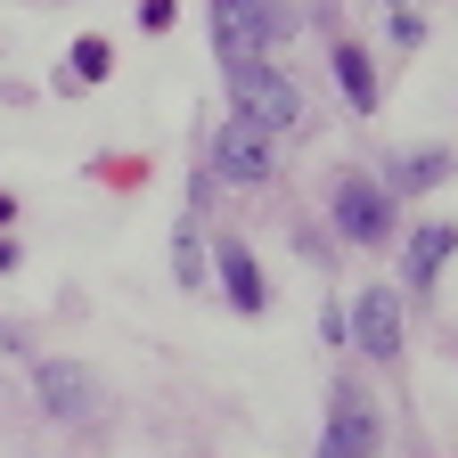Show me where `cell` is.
Masks as SVG:
<instances>
[{
  "label": "cell",
  "instance_id": "cell-1",
  "mask_svg": "<svg viewBox=\"0 0 458 458\" xmlns=\"http://www.w3.org/2000/svg\"><path fill=\"white\" fill-rule=\"evenodd\" d=\"M229 98H238V123H254L262 140L303 123V90L286 82L278 66H238V74H229Z\"/></svg>",
  "mask_w": 458,
  "mask_h": 458
},
{
  "label": "cell",
  "instance_id": "cell-2",
  "mask_svg": "<svg viewBox=\"0 0 458 458\" xmlns=\"http://www.w3.org/2000/svg\"><path fill=\"white\" fill-rule=\"evenodd\" d=\"M213 41H221V66H262V49L278 41V17L262 0H213Z\"/></svg>",
  "mask_w": 458,
  "mask_h": 458
},
{
  "label": "cell",
  "instance_id": "cell-3",
  "mask_svg": "<svg viewBox=\"0 0 458 458\" xmlns=\"http://www.w3.org/2000/svg\"><path fill=\"white\" fill-rule=\"evenodd\" d=\"M327 213H335V229L352 246H385L393 238V189H377V181H344Z\"/></svg>",
  "mask_w": 458,
  "mask_h": 458
},
{
  "label": "cell",
  "instance_id": "cell-4",
  "mask_svg": "<svg viewBox=\"0 0 458 458\" xmlns=\"http://www.w3.org/2000/svg\"><path fill=\"white\" fill-rule=\"evenodd\" d=\"M344 327H352V344L369 360H401V295H393V286L352 295V319H344Z\"/></svg>",
  "mask_w": 458,
  "mask_h": 458
},
{
  "label": "cell",
  "instance_id": "cell-5",
  "mask_svg": "<svg viewBox=\"0 0 458 458\" xmlns=\"http://www.w3.org/2000/svg\"><path fill=\"white\" fill-rule=\"evenodd\" d=\"M213 172H221V181H238V189L270 181V140H262L254 123H238V114H229V131L213 140Z\"/></svg>",
  "mask_w": 458,
  "mask_h": 458
},
{
  "label": "cell",
  "instance_id": "cell-6",
  "mask_svg": "<svg viewBox=\"0 0 458 458\" xmlns=\"http://www.w3.org/2000/svg\"><path fill=\"white\" fill-rule=\"evenodd\" d=\"M33 385H41V410H49L57 426H82V418L98 410V385H90L74 360H41V377H33Z\"/></svg>",
  "mask_w": 458,
  "mask_h": 458
},
{
  "label": "cell",
  "instance_id": "cell-7",
  "mask_svg": "<svg viewBox=\"0 0 458 458\" xmlns=\"http://www.w3.org/2000/svg\"><path fill=\"white\" fill-rule=\"evenodd\" d=\"M377 442H385L377 410H360V393H335V426H327L319 458H377Z\"/></svg>",
  "mask_w": 458,
  "mask_h": 458
},
{
  "label": "cell",
  "instance_id": "cell-8",
  "mask_svg": "<svg viewBox=\"0 0 458 458\" xmlns=\"http://www.w3.org/2000/svg\"><path fill=\"white\" fill-rule=\"evenodd\" d=\"M450 254H458V229H442V221H426V229H410V286H434Z\"/></svg>",
  "mask_w": 458,
  "mask_h": 458
},
{
  "label": "cell",
  "instance_id": "cell-9",
  "mask_svg": "<svg viewBox=\"0 0 458 458\" xmlns=\"http://www.w3.org/2000/svg\"><path fill=\"white\" fill-rule=\"evenodd\" d=\"M221 286H229V303H238L246 319H254V311L270 303V295H262V270H254V254H246L238 238H229V246H221Z\"/></svg>",
  "mask_w": 458,
  "mask_h": 458
},
{
  "label": "cell",
  "instance_id": "cell-10",
  "mask_svg": "<svg viewBox=\"0 0 458 458\" xmlns=\"http://www.w3.org/2000/svg\"><path fill=\"white\" fill-rule=\"evenodd\" d=\"M442 172H450V156H442V148H418V156L393 164V189H434Z\"/></svg>",
  "mask_w": 458,
  "mask_h": 458
},
{
  "label": "cell",
  "instance_id": "cell-11",
  "mask_svg": "<svg viewBox=\"0 0 458 458\" xmlns=\"http://www.w3.org/2000/svg\"><path fill=\"white\" fill-rule=\"evenodd\" d=\"M335 82L352 90V106H377V74H369V57H360V49H335Z\"/></svg>",
  "mask_w": 458,
  "mask_h": 458
},
{
  "label": "cell",
  "instance_id": "cell-12",
  "mask_svg": "<svg viewBox=\"0 0 458 458\" xmlns=\"http://www.w3.org/2000/svg\"><path fill=\"white\" fill-rule=\"evenodd\" d=\"M114 74V49L106 41H74V82H106Z\"/></svg>",
  "mask_w": 458,
  "mask_h": 458
},
{
  "label": "cell",
  "instance_id": "cell-13",
  "mask_svg": "<svg viewBox=\"0 0 458 458\" xmlns=\"http://www.w3.org/2000/svg\"><path fill=\"white\" fill-rule=\"evenodd\" d=\"M172 254H181V278H205V254H197V238H189V229H181V246H172Z\"/></svg>",
  "mask_w": 458,
  "mask_h": 458
},
{
  "label": "cell",
  "instance_id": "cell-14",
  "mask_svg": "<svg viewBox=\"0 0 458 458\" xmlns=\"http://www.w3.org/2000/svg\"><path fill=\"white\" fill-rule=\"evenodd\" d=\"M140 25H148V33H164V25H172V0H140Z\"/></svg>",
  "mask_w": 458,
  "mask_h": 458
}]
</instances>
